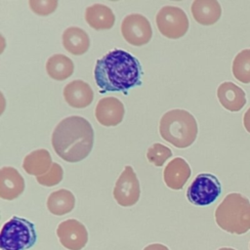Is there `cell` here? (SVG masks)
<instances>
[{
	"instance_id": "cell-20",
	"label": "cell",
	"mask_w": 250,
	"mask_h": 250,
	"mask_svg": "<svg viewBox=\"0 0 250 250\" xmlns=\"http://www.w3.org/2000/svg\"><path fill=\"white\" fill-rule=\"evenodd\" d=\"M46 71L52 79L62 81L72 75L74 64L68 57L62 54H55L47 60Z\"/></svg>"
},
{
	"instance_id": "cell-18",
	"label": "cell",
	"mask_w": 250,
	"mask_h": 250,
	"mask_svg": "<svg viewBox=\"0 0 250 250\" xmlns=\"http://www.w3.org/2000/svg\"><path fill=\"white\" fill-rule=\"evenodd\" d=\"M62 45L68 53L74 56H81L88 51L90 38L84 29L77 26H70L62 33Z\"/></svg>"
},
{
	"instance_id": "cell-5",
	"label": "cell",
	"mask_w": 250,
	"mask_h": 250,
	"mask_svg": "<svg viewBox=\"0 0 250 250\" xmlns=\"http://www.w3.org/2000/svg\"><path fill=\"white\" fill-rule=\"evenodd\" d=\"M37 239L35 226L30 221L17 216L7 221L0 231L1 250H27Z\"/></svg>"
},
{
	"instance_id": "cell-26",
	"label": "cell",
	"mask_w": 250,
	"mask_h": 250,
	"mask_svg": "<svg viewBox=\"0 0 250 250\" xmlns=\"http://www.w3.org/2000/svg\"><path fill=\"white\" fill-rule=\"evenodd\" d=\"M144 250H169V248L163 244L160 243H153L146 246Z\"/></svg>"
},
{
	"instance_id": "cell-19",
	"label": "cell",
	"mask_w": 250,
	"mask_h": 250,
	"mask_svg": "<svg viewBox=\"0 0 250 250\" xmlns=\"http://www.w3.org/2000/svg\"><path fill=\"white\" fill-rule=\"evenodd\" d=\"M52 156L47 149L40 148L28 153L22 162V168L28 175L39 177L47 173L52 166Z\"/></svg>"
},
{
	"instance_id": "cell-28",
	"label": "cell",
	"mask_w": 250,
	"mask_h": 250,
	"mask_svg": "<svg viewBox=\"0 0 250 250\" xmlns=\"http://www.w3.org/2000/svg\"><path fill=\"white\" fill-rule=\"evenodd\" d=\"M219 250H235L233 248H229V247H224V248H220Z\"/></svg>"
},
{
	"instance_id": "cell-2",
	"label": "cell",
	"mask_w": 250,
	"mask_h": 250,
	"mask_svg": "<svg viewBox=\"0 0 250 250\" xmlns=\"http://www.w3.org/2000/svg\"><path fill=\"white\" fill-rule=\"evenodd\" d=\"M94 145V130L82 116L72 115L62 119L52 134V146L64 161L75 163L85 159Z\"/></svg>"
},
{
	"instance_id": "cell-22",
	"label": "cell",
	"mask_w": 250,
	"mask_h": 250,
	"mask_svg": "<svg viewBox=\"0 0 250 250\" xmlns=\"http://www.w3.org/2000/svg\"><path fill=\"white\" fill-rule=\"evenodd\" d=\"M232 74L241 83H250V49H244L235 56L232 62Z\"/></svg>"
},
{
	"instance_id": "cell-4",
	"label": "cell",
	"mask_w": 250,
	"mask_h": 250,
	"mask_svg": "<svg viewBox=\"0 0 250 250\" xmlns=\"http://www.w3.org/2000/svg\"><path fill=\"white\" fill-rule=\"evenodd\" d=\"M217 225L227 232L243 234L250 230V201L240 193H229L215 211Z\"/></svg>"
},
{
	"instance_id": "cell-3",
	"label": "cell",
	"mask_w": 250,
	"mask_h": 250,
	"mask_svg": "<svg viewBox=\"0 0 250 250\" xmlns=\"http://www.w3.org/2000/svg\"><path fill=\"white\" fill-rule=\"evenodd\" d=\"M159 133L167 143L179 148L191 146L198 133L193 115L185 109H172L164 113L159 122Z\"/></svg>"
},
{
	"instance_id": "cell-9",
	"label": "cell",
	"mask_w": 250,
	"mask_h": 250,
	"mask_svg": "<svg viewBox=\"0 0 250 250\" xmlns=\"http://www.w3.org/2000/svg\"><path fill=\"white\" fill-rule=\"evenodd\" d=\"M140 194L141 188L137 175L131 166H126L115 183L113 197L120 206L130 207L139 201Z\"/></svg>"
},
{
	"instance_id": "cell-17",
	"label": "cell",
	"mask_w": 250,
	"mask_h": 250,
	"mask_svg": "<svg viewBox=\"0 0 250 250\" xmlns=\"http://www.w3.org/2000/svg\"><path fill=\"white\" fill-rule=\"evenodd\" d=\"M85 20L89 26L96 30L109 29L115 22V16L109 7L97 3L86 9Z\"/></svg>"
},
{
	"instance_id": "cell-1",
	"label": "cell",
	"mask_w": 250,
	"mask_h": 250,
	"mask_svg": "<svg viewBox=\"0 0 250 250\" xmlns=\"http://www.w3.org/2000/svg\"><path fill=\"white\" fill-rule=\"evenodd\" d=\"M142 65L139 60L121 49H113L98 59L94 78L100 92H123L142 85Z\"/></svg>"
},
{
	"instance_id": "cell-10",
	"label": "cell",
	"mask_w": 250,
	"mask_h": 250,
	"mask_svg": "<svg viewBox=\"0 0 250 250\" xmlns=\"http://www.w3.org/2000/svg\"><path fill=\"white\" fill-rule=\"evenodd\" d=\"M57 235L61 244L68 250H81L88 242L86 227L75 219L62 222L58 226Z\"/></svg>"
},
{
	"instance_id": "cell-11",
	"label": "cell",
	"mask_w": 250,
	"mask_h": 250,
	"mask_svg": "<svg viewBox=\"0 0 250 250\" xmlns=\"http://www.w3.org/2000/svg\"><path fill=\"white\" fill-rule=\"evenodd\" d=\"M124 114V104L119 99L114 97H105L101 99L95 109L97 121L105 127L116 126L121 123Z\"/></svg>"
},
{
	"instance_id": "cell-7",
	"label": "cell",
	"mask_w": 250,
	"mask_h": 250,
	"mask_svg": "<svg viewBox=\"0 0 250 250\" xmlns=\"http://www.w3.org/2000/svg\"><path fill=\"white\" fill-rule=\"evenodd\" d=\"M222 186L219 179L209 173H202L195 177L187 190L188 201L197 206L213 203L221 194Z\"/></svg>"
},
{
	"instance_id": "cell-27",
	"label": "cell",
	"mask_w": 250,
	"mask_h": 250,
	"mask_svg": "<svg viewBox=\"0 0 250 250\" xmlns=\"http://www.w3.org/2000/svg\"><path fill=\"white\" fill-rule=\"evenodd\" d=\"M243 125L248 133H250V107L246 110L243 115Z\"/></svg>"
},
{
	"instance_id": "cell-6",
	"label": "cell",
	"mask_w": 250,
	"mask_h": 250,
	"mask_svg": "<svg viewBox=\"0 0 250 250\" xmlns=\"http://www.w3.org/2000/svg\"><path fill=\"white\" fill-rule=\"evenodd\" d=\"M155 21L159 32L169 39L183 37L189 26L185 11L176 6L162 7L156 15Z\"/></svg>"
},
{
	"instance_id": "cell-13",
	"label": "cell",
	"mask_w": 250,
	"mask_h": 250,
	"mask_svg": "<svg viewBox=\"0 0 250 250\" xmlns=\"http://www.w3.org/2000/svg\"><path fill=\"white\" fill-rule=\"evenodd\" d=\"M63 98L68 105L74 108H84L94 100L91 86L83 80H73L63 88Z\"/></svg>"
},
{
	"instance_id": "cell-15",
	"label": "cell",
	"mask_w": 250,
	"mask_h": 250,
	"mask_svg": "<svg viewBox=\"0 0 250 250\" xmlns=\"http://www.w3.org/2000/svg\"><path fill=\"white\" fill-rule=\"evenodd\" d=\"M217 97L222 106L231 112L239 111L246 104L245 92L239 86L229 81L219 85Z\"/></svg>"
},
{
	"instance_id": "cell-12",
	"label": "cell",
	"mask_w": 250,
	"mask_h": 250,
	"mask_svg": "<svg viewBox=\"0 0 250 250\" xmlns=\"http://www.w3.org/2000/svg\"><path fill=\"white\" fill-rule=\"evenodd\" d=\"M24 187V180L16 168L4 166L0 169V197L2 199H16L23 192Z\"/></svg>"
},
{
	"instance_id": "cell-25",
	"label": "cell",
	"mask_w": 250,
	"mask_h": 250,
	"mask_svg": "<svg viewBox=\"0 0 250 250\" xmlns=\"http://www.w3.org/2000/svg\"><path fill=\"white\" fill-rule=\"evenodd\" d=\"M30 9L39 16H48L56 11L58 7L57 0H29Z\"/></svg>"
},
{
	"instance_id": "cell-8",
	"label": "cell",
	"mask_w": 250,
	"mask_h": 250,
	"mask_svg": "<svg viewBox=\"0 0 250 250\" xmlns=\"http://www.w3.org/2000/svg\"><path fill=\"white\" fill-rule=\"evenodd\" d=\"M121 33L126 42L139 47L150 41L152 28L149 21L145 16L141 14H130L122 21Z\"/></svg>"
},
{
	"instance_id": "cell-21",
	"label": "cell",
	"mask_w": 250,
	"mask_h": 250,
	"mask_svg": "<svg viewBox=\"0 0 250 250\" xmlns=\"http://www.w3.org/2000/svg\"><path fill=\"white\" fill-rule=\"evenodd\" d=\"M75 205V197L68 189H59L53 191L47 199L48 210L56 215L62 216L71 212Z\"/></svg>"
},
{
	"instance_id": "cell-16",
	"label": "cell",
	"mask_w": 250,
	"mask_h": 250,
	"mask_svg": "<svg viewBox=\"0 0 250 250\" xmlns=\"http://www.w3.org/2000/svg\"><path fill=\"white\" fill-rule=\"evenodd\" d=\"M190 11L193 19L202 25H212L222 15V8L217 0H194Z\"/></svg>"
},
{
	"instance_id": "cell-24",
	"label": "cell",
	"mask_w": 250,
	"mask_h": 250,
	"mask_svg": "<svg viewBox=\"0 0 250 250\" xmlns=\"http://www.w3.org/2000/svg\"><path fill=\"white\" fill-rule=\"evenodd\" d=\"M63 178V170L58 163H53L50 170L42 176L36 177L38 184L44 187H54L62 182Z\"/></svg>"
},
{
	"instance_id": "cell-14",
	"label": "cell",
	"mask_w": 250,
	"mask_h": 250,
	"mask_svg": "<svg viewBox=\"0 0 250 250\" xmlns=\"http://www.w3.org/2000/svg\"><path fill=\"white\" fill-rule=\"evenodd\" d=\"M191 175L188 163L182 157L172 159L163 171V179L166 186L171 189H181Z\"/></svg>"
},
{
	"instance_id": "cell-23",
	"label": "cell",
	"mask_w": 250,
	"mask_h": 250,
	"mask_svg": "<svg viewBox=\"0 0 250 250\" xmlns=\"http://www.w3.org/2000/svg\"><path fill=\"white\" fill-rule=\"evenodd\" d=\"M171 156L172 150L168 146L159 143H155L150 146L146 151L147 160L157 167H161Z\"/></svg>"
}]
</instances>
